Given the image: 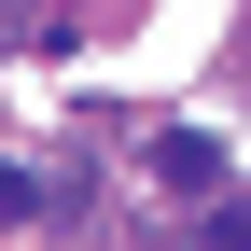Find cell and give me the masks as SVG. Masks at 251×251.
Returning a JSON list of instances; mask_svg holds the SVG:
<instances>
[{"instance_id":"obj_2","label":"cell","mask_w":251,"mask_h":251,"mask_svg":"<svg viewBox=\"0 0 251 251\" xmlns=\"http://www.w3.org/2000/svg\"><path fill=\"white\" fill-rule=\"evenodd\" d=\"M209 251H251V196H237V209H209Z\"/></svg>"},{"instance_id":"obj_1","label":"cell","mask_w":251,"mask_h":251,"mask_svg":"<svg viewBox=\"0 0 251 251\" xmlns=\"http://www.w3.org/2000/svg\"><path fill=\"white\" fill-rule=\"evenodd\" d=\"M153 181H168V196H224V140H209V126H168V140H153Z\"/></svg>"}]
</instances>
